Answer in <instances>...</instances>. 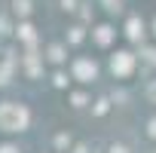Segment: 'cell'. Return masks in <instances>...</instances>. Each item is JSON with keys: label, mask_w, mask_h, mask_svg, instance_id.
I'll use <instances>...</instances> for the list:
<instances>
[{"label": "cell", "mask_w": 156, "mask_h": 153, "mask_svg": "<svg viewBox=\"0 0 156 153\" xmlns=\"http://www.w3.org/2000/svg\"><path fill=\"white\" fill-rule=\"evenodd\" d=\"M31 123V113L19 101H3L0 104V129L3 132H25Z\"/></svg>", "instance_id": "obj_1"}, {"label": "cell", "mask_w": 156, "mask_h": 153, "mask_svg": "<svg viewBox=\"0 0 156 153\" xmlns=\"http://www.w3.org/2000/svg\"><path fill=\"white\" fill-rule=\"evenodd\" d=\"M70 73H73V80H80V83H92L98 76V64L92 58H76L73 67H70Z\"/></svg>", "instance_id": "obj_2"}, {"label": "cell", "mask_w": 156, "mask_h": 153, "mask_svg": "<svg viewBox=\"0 0 156 153\" xmlns=\"http://www.w3.org/2000/svg\"><path fill=\"white\" fill-rule=\"evenodd\" d=\"M110 70H113L116 76H129V73L135 70V55H132V52H116V55L110 58Z\"/></svg>", "instance_id": "obj_3"}, {"label": "cell", "mask_w": 156, "mask_h": 153, "mask_svg": "<svg viewBox=\"0 0 156 153\" xmlns=\"http://www.w3.org/2000/svg\"><path fill=\"white\" fill-rule=\"evenodd\" d=\"M141 34H144V22H141L138 16H132L129 25H126V37H129V40H141Z\"/></svg>", "instance_id": "obj_4"}, {"label": "cell", "mask_w": 156, "mask_h": 153, "mask_svg": "<svg viewBox=\"0 0 156 153\" xmlns=\"http://www.w3.org/2000/svg\"><path fill=\"white\" fill-rule=\"evenodd\" d=\"M12 67H16V58H12V52H6V61L0 64V86H6V83H9Z\"/></svg>", "instance_id": "obj_5"}, {"label": "cell", "mask_w": 156, "mask_h": 153, "mask_svg": "<svg viewBox=\"0 0 156 153\" xmlns=\"http://www.w3.org/2000/svg\"><path fill=\"white\" fill-rule=\"evenodd\" d=\"M110 40H113V28L110 25H98L95 28V43L98 46H110Z\"/></svg>", "instance_id": "obj_6"}, {"label": "cell", "mask_w": 156, "mask_h": 153, "mask_svg": "<svg viewBox=\"0 0 156 153\" xmlns=\"http://www.w3.org/2000/svg\"><path fill=\"white\" fill-rule=\"evenodd\" d=\"M16 31H19V37H22L28 46H34V43H37V34H34V25H31V22H22Z\"/></svg>", "instance_id": "obj_7"}, {"label": "cell", "mask_w": 156, "mask_h": 153, "mask_svg": "<svg viewBox=\"0 0 156 153\" xmlns=\"http://www.w3.org/2000/svg\"><path fill=\"white\" fill-rule=\"evenodd\" d=\"M25 67H28V73H31V76H40V61H37L34 46H31V49H28V55H25Z\"/></svg>", "instance_id": "obj_8"}, {"label": "cell", "mask_w": 156, "mask_h": 153, "mask_svg": "<svg viewBox=\"0 0 156 153\" xmlns=\"http://www.w3.org/2000/svg\"><path fill=\"white\" fill-rule=\"evenodd\" d=\"M46 55H49V61H55V64H61V61L67 58V55H64V46H61V43H52Z\"/></svg>", "instance_id": "obj_9"}, {"label": "cell", "mask_w": 156, "mask_h": 153, "mask_svg": "<svg viewBox=\"0 0 156 153\" xmlns=\"http://www.w3.org/2000/svg\"><path fill=\"white\" fill-rule=\"evenodd\" d=\"M12 9H16V16H28L31 12V0H12Z\"/></svg>", "instance_id": "obj_10"}, {"label": "cell", "mask_w": 156, "mask_h": 153, "mask_svg": "<svg viewBox=\"0 0 156 153\" xmlns=\"http://www.w3.org/2000/svg\"><path fill=\"white\" fill-rule=\"evenodd\" d=\"M70 104H73V107H86V104H89L86 92H73V95H70Z\"/></svg>", "instance_id": "obj_11"}, {"label": "cell", "mask_w": 156, "mask_h": 153, "mask_svg": "<svg viewBox=\"0 0 156 153\" xmlns=\"http://www.w3.org/2000/svg\"><path fill=\"white\" fill-rule=\"evenodd\" d=\"M107 110H110V101H107V98H98V101H95V116H104Z\"/></svg>", "instance_id": "obj_12"}, {"label": "cell", "mask_w": 156, "mask_h": 153, "mask_svg": "<svg viewBox=\"0 0 156 153\" xmlns=\"http://www.w3.org/2000/svg\"><path fill=\"white\" fill-rule=\"evenodd\" d=\"M107 12H122V0H101Z\"/></svg>", "instance_id": "obj_13"}, {"label": "cell", "mask_w": 156, "mask_h": 153, "mask_svg": "<svg viewBox=\"0 0 156 153\" xmlns=\"http://www.w3.org/2000/svg\"><path fill=\"white\" fill-rule=\"evenodd\" d=\"M67 40H70V43H80V40H83V28H80V25H76V28H70Z\"/></svg>", "instance_id": "obj_14"}, {"label": "cell", "mask_w": 156, "mask_h": 153, "mask_svg": "<svg viewBox=\"0 0 156 153\" xmlns=\"http://www.w3.org/2000/svg\"><path fill=\"white\" fill-rule=\"evenodd\" d=\"M52 83H55L58 89H64V86H67V73H61V70H58V73L52 76Z\"/></svg>", "instance_id": "obj_15"}, {"label": "cell", "mask_w": 156, "mask_h": 153, "mask_svg": "<svg viewBox=\"0 0 156 153\" xmlns=\"http://www.w3.org/2000/svg\"><path fill=\"white\" fill-rule=\"evenodd\" d=\"M147 98H150V104H156V80L147 83Z\"/></svg>", "instance_id": "obj_16"}, {"label": "cell", "mask_w": 156, "mask_h": 153, "mask_svg": "<svg viewBox=\"0 0 156 153\" xmlns=\"http://www.w3.org/2000/svg\"><path fill=\"white\" fill-rule=\"evenodd\" d=\"M67 144H70V138H67V135H55V147H58V150H64Z\"/></svg>", "instance_id": "obj_17"}, {"label": "cell", "mask_w": 156, "mask_h": 153, "mask_svg": "<svg viewBox=\"0 0 156 153\" xmlns=\"http://www.w3.org/2000/svg\"><path fill=\"white\" fill-rule=\"evenodd\" d=\"M141 55H144V58H147V61L156 67V49H141Z\"/></svg>", "instance_id": "obj_18"}, {"label": "cell", "mask_w": 156, "mask_h": 153, "mask_svg": "<svg viewBox=\"0 0 156 153\" xmlns=\"http://www.w3.org/2000/svg\"><path fill=\"white\" fill-rule=\"evenodd\" d=\"M0 153H22L16 144H0Z\"/></svg>", "instance_id": "obj_19"}, {"label": "cell", "mask_w": 156, "mask_h": 153, "mask_svg": "<svg viewBox=\"0 0 156 153\" xmlns=\"http://www.w3.org/2000/svg\"><path fill=\"white\" fill-rule=\"evenodd\" d=\"M61 9H67V12H73V9H76V0H61Z\"/></svg>", "instance_id": "obj_20"}, {"label": "cell", "mask_w": 156, "mask_h": 153, "mask_svg": "<svg viewBox=\"0 0 156 153\" xmlns=\"http://www.w3.org/2000/svg\"><path fill=\"white\" fill-rule=\"evenodd\" d=\"M147 135H150V138H156V116L147 123Z\"/></svg>", "instance_id": "obj_21"}, {"label": "cell", "mask_w": 156, "mask_h": 153, "mask_svg": "<svg viewBox=\"0 0 156 153\" xmlns=\"http://www.w3.org/2000/svg\"><path fill=\"white\" fill-rule=\"evenodd\" d=\"M110 153H132V150H129V147H122V144H113V147H110Z\"/></svg>", "instance_id": "obj_22"}, {"label": "cell", "mask_w": 156, "mask_h": 153, "mask_svg": "<svg viewBox=\"0 0 156 153\" xmlns=\"http://www.w3.org/2000/svg\"><path fill=\"white\" fill-rule=\"evenodd\" d=\"M0 34H9V22H6L3 16H0Z\"/></svg>", "instance_id": "obj_23"}, {"label": "cell", "mask_w": 156, "mask_h": 153, "mask_svg": "<svg viewBox=\"0 0 156 153\" xmlns=\"http://www.w3.org/2000/svg\"><path fill=\"white\" fill-rule=\"evenodd\" d=\"M73 153H89V150H86V144H76V147H73Z\"/></svg>", "instance_id": "obj_24"}, {"label": "cell", "mask_w": 156, "mask_h": 153, "mask_svg": "<svg viewBox=\"0 0 156 153\" xmlns=\"http://www.w3.org/2000/svg\"><path fill=\"white\" fill-rule=\"evenodd\" d=\"M153 34H156V22H153Z\"/></svg>", "instance_id": "obj_25"}]
</instances>
